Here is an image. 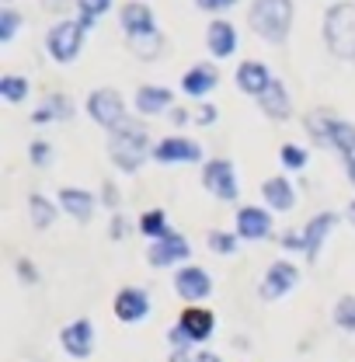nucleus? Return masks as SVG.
Wrapping results in <instances>:
<instances>
[{
	"mask_svg": "<svg viewBox=\"0 0 355 362\" xmlns=\"http://www.w3.org/2000/svg\"><path fill=\"white\" fill-rule=\"evenodd\" d=\"M248 25L268 45H282L289 39V28H293V0H255Z\"/></svg>",
	"mask_w": 355,
	"mask_h": 362,
	"instance_id": "f257e3e1",
	"label": "nucleus"
},
{
	"mask_svg": "<svg viewBox=\"0 0 355 362\" xmlns=\"http://www.w3.org/2000/svg\"><path fill=\"white\" fill-rule=\"evenodd\" d=\"M108 157H112V164H115L119 171H126V175L139 171V164H143L146 157H153L146 129L136 126V122H126L119 133H112V139H108Z\"/></svg>",
	"mask_w": 355,
	"mask_h": 362,
	"instance_id": "f03ea898",
	"label": "nucleus"
},
{
	"mask_svg": "<svg viewBox=\"0 0 355 362\" xmlns=\"http://www.w3.org/2000/svg\"><path fill=\"white\" fill-rule=\"evenodd\" d=\"M324 42L331 56L355 59V0H342L324 14Z\"/></svg>",
	"mask_w": 355,
	"mask_h": 362,
	"instance_id": "7ed1b4c3",
	"label": "nucleus"
},
{
	"mask_svg": "<svg viewBox=\"0 0 355 362\" xmlns=\"http://www.w3.org/2000/svg\"><path fill=\"white\" fill-rule=\"evenodd\" d=\"M88 115L98 122V126H105L108 133H119L129 119H126V101H122V94L115 88H98L94 94L88 98Z\"/></svg>",
	"mask_w": 355,
	"mask_h": 362,
	"instance_id": "20e7f679",
	"label": "nucleus"
},
{
	"mask_svg": "<svg viewBox=\"0 0 355 362\" xmlns=\"http://www.w3.org/2000/svg\"><path fill=\"white\" fill-rule=\"evenodd\" d=\"M84 35H88V28L81 21H56L49 28V35H45V49H49V56L56 63H70V59L81 56Z\"/></svg>",
	"mask_w": 355,
	"mask_h": 362,
	"instance_id": "39448f33",
	"label": "nucleus"
},
{
	"mask_svg": "<svg viewBox=\"0 0 355 362\" xmlns=\"http://www.w3.org/2000/svg\"><path fill=\"white\" fill-rule=\"evenodd\" d=\"M202 185L209 195H216L220 202H233L240 195V185H237V171L226 157H216L202 168Z\"/></svg>",
	"mask_w": 355,
	"mask_h": 362,
	"instance_id": "423d86ee",
	"label": "nucleus"
},
{
	"mask_svg": "<svg viewBox=\"0 0 355 362\" xmlns=\"http://www.w3.org/2000/svg\"><path fill=\"white\" fill-rule=\"evenodd\" d=\"M296 282H300V269H296L293 262H272L265 272V279H262V286H258V296H262L265 303H275V300L289 296V293L296 289Z\"/></svg>",
	"mask_w": 355,
	"mask_h": 362,
	"instance_id": "0eeeda50",
	"label": "nucleus"
},
{
	"mask_svg": "<svg viewBox=\"0 0 355 362\" xmlns=\"http://www.w3.org/2000/svg\"><path fill=\"white\" fill-rule=\"evenodd\" d=\"M175 293L188 307H199V303L213 293V279H209V272L199 269V265H185V269H178V275H175Z\"/></svg>",
	"mask_w": 355,
	"mask_h": 362,
	"instance_id": "6e6552de",
	"label": "nucleus"
},
{
	"mask_svg": "<svg viewBox=\"0 0 355 362\" xmlns=\"http://www.w3.org/2000/svg\"><path fill=\"white\" fill-rule=\"evenodd\" d=\"M188 255H192L188 240H185L178 230H171V233H164L161 240H153V244H150V251H146V262H150L153 269H171V265L188 262Z\"/></svg>",
	"mask_w": 355,
	"mask_h": 362,
	"instance_id": "1a4fd4ad",
	"label": "nucleus"
},
{
	"mask_svg": "<svg viewBox=\"0 0 355 362\" xmlns=\"http://www.w3.org/2000/svg\"><path fill=\"white\" fill-rule=\"evenodd\" d=\"M153 160L157 164H199L202 160V146L188 136H168L153 146Z\"/></svg>",
	"mask_w": 355,
	"mask_h": 362,
	"instance_id": "9d476101",
	"label": "nucleus"
},
{
	"mask_svg": "<svg viewBox=\"0 0 355 362\" xmlns=\"http://www.w3.org/2000/svg\"><path fill=\"white\" fill-rule=\"evenodd\" d=\"M59 345H63V352H66L70 359H88L91 352H94V324H91L88 317L70 320V324L59 331Z\"/></svg>",
	"mask_w": 355,
	"mask_h": 362,
	"instance_id": "9b49d317",
	"label": "nucleus"
},
{
	"mask_svg": "<svg viewBox=\"0 0 355 362\" xmlns=\"http://www.w3.org/2000/svg\"><path fill=\"white\" fill-rule=\"evenodd\" d=\"M112 310H115V317H119L122 324H139V320L150 317V293L139 289V286H126V289L115 293Z\"/></svg>",
	"mask_w": 355,
	"mask_h": 362,
	"instance_id": "f8f14e48",
	"label": "nucleus"
},
{
	"mask_svg": "<svg viewBox=\"0 0 355 362\" xmlns=\"http://www.w3.org/2000/svg\"><path fill=\"white\" fill-rule=\"evenodd\" d=\"M178 327L185 331V338L192 345H202V341L213 338L216 317H213V310H206V307H188V310H181V317H178Z\"/></svg>",
	"mask_w": 355,
	"mask_h": 362,
	"instance_id": "ddd939ff",
	"label": "nucleus"
},
{
	"mask_svg": "<svg viewBox=\"0 0 355 362\" xmlns=\"http://www.w3.org/2000/svg\"><path fill=\"white\" fill-rule=\"evenodd\" d=\"M334 226H338L334 213H317L313 220H307V226H303V255H307V262H317V255H320V247H324V240L331 237Z\"/></svg>",
	"mask_w": 355,
	"mask_h": 362,
	"instance_id": "4468645a",
	"label": "nucleus"
},
{
	"mask_svg": "<svg viewBox=\"0 0 355 362\" xmlns=\"http://www.w3.org/2000/svg\"><path fill=\"white\" fill-rule=\"evenodd\" d=\"M268 233H272L268 209H258V206L237 209V237H240V240H265Z\"/></svg>",
	"mask_w": 355,
	"mask_h": 362,
	"instance_id": "2eb2a0df",
	"label": "nucleus"
},
{
	"mask_svg": "<svg viewBox=\"0 0 355 362\" xmlns=\"http://www.w3.org/2000/svg\"><path fill=\"white\" fill-rule=\"evenodd\" d=\"M272 81H275V77L268 74V66L258 63V59H244V63L237 66V88L244 90V94H251V98H262Z\"/></svg>",
	"mask_w": 355,
	"mask_h": 362,
	"instance_id": "dca6fc26",
	"label": "nucleus"
},
{
	"mask_svg": "<svg viewBox=\"0 0 355 362\" xmlns=\"http://www.w3.org/2000/svg\"><path fill=\"white\" fill-rule=\"evenodd\" d=\"M216 84H220V74H216L213 63H195V66H188V74L181 77V90H185L188 98H206Z\"/></svg>",
	"mask_w": 355,
	"mask_h": 362,
	"instance_id": "f3484780",
	"label": "nucleus"
},
{
	"mask_svg": "<svg viewBox=\"0 0 355 362\" xmlns=\"http://www.w3.org/2000/svg\"><path fill=\"white\" fill-rule=\"evenodd\" d=\"M206 45H209V52H213L216 59L233 56V52H237V28H233L226 18L209 21V28H206Z\"/></svg>",
	"mask_w": 355,
	"mask_h": 362,
	"instance_id": "a211bd4d",
	"label": "nucleus"
},
{
	"mask_svg": "<svg viewBox=\"0 0 355 362\" xmlns=\"http://www.w3.org/2000/svg\"><path fill=\"white\" fill-rule=\"evenodd\" d=\"M119 21H122V32H126L129 39H139V35H146V32H157L153 11H150L146 4H139V0H129V4L122 7Z\"/></svg>",
	"mask_w": 355,
	"mask_h": 362,
	"instance_id": "6ab92c4d",
	"label": "nucleus"
},
{
	"mask_svg": "<svg viewBox=\"0 0 355 362\" xmlns=\"http://www.w3.org/2000/svg\"><path fill=\"white\" fill-rule=\"evenodd\" d=\"M171 105H175L171 88L143 84V88L136 90V112H139V115H161V112H171Z\"/></svg>",
	"mask_w": 355,
	"mask_h": 362,
	"instance_id": "aec40b11",
	"label": "nucleus"
},
{
	"mask_svg": "<svg viewBox=\"0 0 355 362\" xmlns=\"http://www.w3.org/2000/svg\"><path fill=\"white\" fill-rule=\"evenodd\" d=\"M258 105H262V112H265L268 119H275V122H286L293 115V101H289V90H286L282 81H272L268 90L258 98Z\"/></svg>",
	"mask_w": 355,
	"mask_h": 362,
	"instance_id": "412c9836",
	"label": "nucleus"
},
{
	"mask_svg": "<svg viewBox=\"0 0 355 362\" xmlns=\"http://www.w3.org/2000/svg\"><path fill=\"white\" fill-rule=\"evenodd\" d=\"M59 209L70 213L77 223H88L91 216H94V195L84 192V188H63L59 192Z\"/></svg>",
	"mask_w": 355,
	"mask_h": 362,
	"instance_id": "4be33fe9",
	"label": "nucleus"
},
{
	"mask_svg": "<svg viewBox=\"0 0 355 362\" xmlns=\"http://www.w3.org/2000/svg\"><path fill=\"white\" fill-rule=\"evenodd\" d=\"M262 195H265L268 209H275V213H289L296 206V192H293V185L286 178H268L262 185Z\"/></svg>",
	"mask_w": 355,
	"mask_h": 362,
	"instance_id": "5701e85b",
	"label": "nucleus"
},
{
	"mask_svg": "<svg viewBox=\"0 0 355 362\" xmlns=\"http://www.w3.org/2000/svg\"><path fill=\"white\" fill-rule=\"evenodd\" d=\"M52 119H59V122H66V119H74V101L66 98V94H49L45 98V105L32 115V122H52Z\"/></svg>",
	"mask_w": 355,
	"mask_h": 362,
	"instance_id": "b1692460",
	"label": "nucleus"
},
{
	"mask_svg": "<svg viewBox=\"0 0 355 362\" xmlns=\"http://www.w3.org/2000/svg\"><path fill=\"white\" fill-rule=\"evenodd\" d=\"M28 216H32L35 230H45V226L56 223V206L45 195H28Z\"/></svg>",
	"mask_w": 355,
	"mask_h": 362,
	"instance_id": "393cba45",
	"label": "nucleus"
},
{
	"mask_svg": "<svg viewBox=\"0 0 355 362\" xmlns=\"http://www.w3.org/2000/svg\"><path fill=\"white\" fill-rule=\"evenodd\" d=\"M327 143H334V150L338 153H345V160L355 157V126L352 122H345V119H334V126H331V139Z\"/></svg>",
	"mask_w": 355,
	"mask_h": 362,
	"instance_id": "a878e982",
	"label": "nucleus"
},
{
	"mask_svg": "<svg viewBox=\"0 0 355 362\" xmlns=\"http://www.w3.org/2000/svg\"><path fill=\"white\" fill-rule=\"evenodd\" d=\"M129 52L139 56V59H157L164 52V35L161 32H146L139 39H129Z\"/></svg>",
	"mask_w": 355,
	"mask_h": 362,
	"instance_id": "bb28decb",
	"label": "nucleus"
},
{
	"mask_svg": "<svg viewBox=\"0 0 355 362\" xmlns=\"http://www.w3.org/2000/svg\"><path fill=\"white\" fill-rule=\"evenodd\" d=\"M139 233L150 237V240H161L164 233H171L168 213H164V209H150V213H143V216H139Z\"/></svg>",
	"mask_w": 355,
	"mask_h": 362,
	"instance_id": "cd10ccee",
	"label": "nucleus"
},
{
	"mask_svg": "<svg viewBox=\"0 0 355 362\" xmlns=\"http://www.w3.org/2000/svg\"><path fill=\"white\" fill-rule=\"evenodd\" d=\"M331 126H334V112H327V108H317V112L307 115V133L317 143H327L331 139Z\"/></svg>",
	"mask_w": 355,
	"mask_h": 362,
	"instance_id": "c85d7f7f",
	"label": "nucleus"
},
{
	"mask_svg": "<svg viewBox=\"0 0 355 362\" xmlns=\"http://www.w3.org/2000/svg\"><path fill=\"white\" fill-rule=\"evenodd\" d=\"M0 98H4L7 105L25 101V98H28V81H25V77H14V74L0 77Z\"/></svg>",
	"mask_w": 355,
	"mask_h": 362,
	"instance_id": "c756f323",
	"label": "nucleus"
},
{
	"mask_svg": "<svg viewBox=\"0 0 355 362\" xmlns=\"http://www.w3.org/2000/svg\"><path fill=\"white\" fill-rule=\"evenodd\" d=\"M331 317H334V327L355 334V296H342V300L334 303V314Z\"/></svg>",
	"mask_w": 355,
	"mask_h": 362,
	"instance_id": "7c9ffc66",
	"label": "nucleus"
},
{
	"mask_svg": "<svg viewBox=\"0 0 355 362\" xmlns=\"http://www.w3.org/2000/svg\"><path fill=\"white\" fill-rule=\"evenodd\" d=\"M279 160H282L289 171H303L307 160H310V153H307L303 146H296V143H282V146H279Z\"/></svg>",
	"mask_w": 355,
	"mask_h": 362,
	"instance_id": "2f4dec72",
	"label": "nucleus"
},
{
	"mask_svg": "<svg viewBox=\"0 0 355 362\" xmlns=\"http://www.w3.org/2000/svg\"><path fill=\"white\" fill-rule=\"evenodd\" d=\"M237 233H226V230H209V237H206V244H209V251H216V255H233L237 251Z\"/></svg>",
	"mask_w": 355,
	"mask_h": 362,
	"instance_id": "473e14b6",
	"label": "nucleus"
},
{
	"mask_svg": "<svg viewBox=\"0 0 355 362\" xmlns=\"http://www.w3.org/2000/svg\"><path fill=\"white\" fill-rule=\"evenodd\" d=\"M77 7H81V25L91 28L101 14H108V7H112V0H77Z\"/></svg>",
	"mask_w": 355,
	"mask_h": 362,
	"instance_id": "72a5a7b5",
	"label": "nucleus"
},
{
	"mask_svg": "<svg viewBox=\"0 0 355 362\" xmlns=\"http://www.w3.org/2000/svg\"><path fill=\"white\" fill-rule=\"evenodd\" d=\"M18 28H21V14L14 11V7H4L0 11V42H14V35H18Z\"/></svg>",
	"mask_w": 355,
	"mask_h": 362,
	"instance_id": "f704fd0d",
	"label": "nucleus"
},
{
	"mask_svg": "<svg viewBox=\"0 0 355 362\" xmlns=\"http://www.w3.org/2000/svg\"><path fill=\"white\" fill-rule=\"evenodd\" d=\"M28 160H32L35 168H45V164L52 160V146H49L45 139H35V143L28 146Z\"/></svg>",
	"mask_w": 355,
	"mask_h": 362,
	"instance_id": "c9c22d12",
	"label": "nucleus"
},
{
	"mask_svg": "<svg viewBox=\"0 0 355 362\" xmlns=\"http://www.w3.org/2000/svg\"><path fill=\"white\" fill-rule=\"evenodd\" d=\"M14 269H18V279H21V282H28V286H35V282H39V269H35L28 258H18V262H14Z\"/></svg>",
	"mask_w": 355,
	"mask_h": 362,
	"instance_id": "e433bc0d",
	"label": "nucleus"
},
{
	"mask_svg": "<svg viewBox=\"0 0 355 362\" xmlns=\"http://www.w3.org/2000/svg\"><path fill=\"white\" fill-rule=\"evenodd\" d=\"M101 202H105L108 209H119V188H115L112 181H105V188H101Z\"/></svg>",
	"mask_w": 355,
	"mask_h": 362,
	"instance_id": "4c0bfd02",
	"label": "nucleus"
},
{
	"mask_svg": "<svg viewBox=\"0 0 355 362\" xmlns=\"http://www.w3.org/2000/svg\"><path fill=\"white\" fill-rule=\"evenodd\" d=\"M195 122H199V126H213V122H216V108H213V105H199Z\"/></svg>",
	"mask_w": 355,
	"mask_h": 362,
	"instance_id": "58836bf2",
	"label": "nucleus"
},
{
	"mask_svg": "<svg viewBox=\"0 0 355 362\" xmlns=\"http://www.w3.org/2000/svg\"><path fill=\"white\" fill-rule=\"evenodd\" d=\"M282 247H293V251H303V233H296V230H286L282 237Z\"/></svg>",
	"mask_w": 355,
	"mask_h": 362,
	"instance_id": "ea45409f",
	"label": "nucleus"
},
{
	"mask_svg": "<svg viewBox=\"0 0 355 362\" xmlns=\"http://www.w3.org/2000/svg\"><path fill=\"white\" fill-rule=\"evenodd\" d=\"M126 220H122V216H115V220H112V223H108V237H112V240H122V237H126Z\"/></svg>",
	"mask_w": 355,
	"mask_h": 362,
	"instance_id": "a19ab883",
	"label": "nucleus"
},
{
	"mask_svg": "<svg viewBox=\"0 0 355 362\" xmlns=\"http://www.w3.org/2000/svg\"><path fill=\"white\" fill-rule=\"evenodd\" d=\"M202 11H226V7H233L237 0H195Z\"/></svg>",
	"mask_w": 355,
	"mask_h": 362,
	"instance_id": "79ce46f5",
	"label": "nucleus"
},
{
	"mask_svg": "<svg viewBox=\"0 0 355 362\" xmlns=\"http://www.w3.org/2000/svg\"><path fill=\"white\" fill-rule=\"evenodd\" d=\"M171 122H175V126H185V122H188V112H185V108H171Z\"/></svg>",
	"mask_w": 355,
	"mask_h": 362,
	"instance_id": "37998d69",
	"label": "nucleus"
},
{
	"mask_svg": "<svg viewBox=\"0 0 355 362\" xmlns=\"http://www.w3.org/2000/svg\"><path fill=\"white\" fill-rule=\"evenodd\" d=\"M195 362H223V359L216 356V352H199V356H195Z\"/></svg>",
	"mask_w": 355,
	"mask_h": 362,
	"instance_id": "c03bdc74",
	"label": "nucleus"
},
{
	"mask_svg": "<svg viewBox=\"0 0 355 362\" xmlns=\"http://www.w3.org/2000/svg\"><path fill=\"white\" fill-rule=\"evenodd\" d=\"M345 171H349V181L355 185V157H349V160H345Z\"/></svg>",
	"mask_w": 355,
	"mask_h": 362,
	"instance_id": "a18cd8bd",
	"label": "nucleus"
},
{
	"mask_svg": "<svg viewBox=\"0 0 355 362\" xmlns=\"http://www.w3.org/2000/svg\"><path fill=\"white\" fill-rule=\"evenodd\" d=\"M70 0H45V7H56V11H66Z\"/></svg>",
	"mask_w": 355,
	"mask_h": 362,
	"instance_id": "49530a36",
	"label": "nucleus"
},
{
	"mask_svg": "<svg viewBox=\"0 0 355 362\" xmlns=\"http://www.w3.org/2000/svg\"><path fill=\"white\" fill-rule=\"evenodd\" d=\"M345 216H349V223L355 226V199H352V202H349V206H345Z\"/></svg>",
	"mask_w": 355,
	"mask_h": 362,
	"instance_id": "de8ad7c7",
	"label": "nucleus"
},
{
	"mask_svg": "<svg viewBox=\"0 0 355 362\" xmlns=\"http://www.w3.org/2000/svg\"><path fill=\"white\" fill-rule=\"evenodd\" d=\"M175 362H185V359H175Z\"/></svg>",
	"mask_w": 355,
	"mask_h": 362,
	"instance_id": "09e8293b",
	"label": "nucleus"
}]
</instances>
